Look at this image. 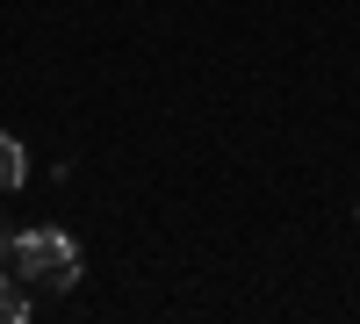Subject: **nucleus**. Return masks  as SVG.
<instances>
[{"label": "nucleus", "mask_w": 360, "mask_h": 324, "mask_svg": "<svg viewBox=\"0 0 360 324\" xmlns=\"http://www.w3.org/2000/svg\"><path fill=\"white\" fill-rule=\"evenodd\" d=\"M15 274L29 288H44V296H65V288L79 281V245L65 238V231H22V238L8 245Z\"/></svg>", "instance_id": "obj_1"}, {"label": "nucleus", "mask_w": 360, "mask_h": 324, "mask_svg": "<svg viewBox=\"0 0 360 324\" xmlns=\"http://www.w3.org/2000/svg\"><path fill=\"white\" fill-rule=\"evenodd\" d=\"M29 181V152H22V137L0 130V188H22Z\"/></svg>", "instance_id": "obj_2"}, {"label": "nucleus", "mask_w": 360, "mask_h": 324, "mask_svg": "<svg viewBox=\"0 0 360 324\" xmlns=\"http://www.w3.org/2000/svg\"><path fill=\"white\" fill-rule=\"evenodd\" d=\"M22 317H29V281H22V274H15V281L0 274V324H22Z\"/></svg>", "instance_id": "obj_3"}, {"label": "nucleus", "mask_w": 360, "mask_h": 324, "mask_svg": "<svg viewBox=\"0 0 360 324\" xmlns=\"http://www.w3.org/2000/svg\"><path fill=\"white\" fill-rule=\"evenodd\" d=\"M0 259H8V238H0Z\"/></svg>", "instance_id": "obj_4"}]
</instances>
